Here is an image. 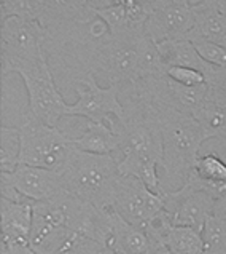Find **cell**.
Masks as SVG:
<instances>
[{
  "label": "cell",
  "mask_w": 226,
  "mask_h": 254,
  "mask_svg": "<svg viewBox=\"0 0 226 254\" xmlns=\"http://www.w3.org/2000/svg\"><path fill=\"white\" fill-rule=\"evenodd\" d=\"M166 74L169 78H172L174 82H177L180 85L185 86H199L207 83L206 75L202 72L191 69V67H179V66H171L166 69Z\"/></svg>",
  "instance_id": "23"
},
{
  "label": "cell",
  "mask_w": 226,
  "mask_h": 254,
  "mask_svg": "<svg viewBox=\"0 0 226 254\" xmlns=\"http://www.w3.org/2000/svg\"><path fill=\"white\" fill-rule=\"evenodd\" d=\"M164 246L172 254H206L202 232L191 227L172 226Z\"/></svg>",
  "instance_id": "18"
},
{
  "label": "cell",
  "mask_w": 226,
  "mask_h": 254,
  "mask_svg": "<svg viewBox=\"0 0 226 254\" xmlns=\"http://www.w3.org/2000/svg\"><path fill=\"white\" fill-rule=\"evenodd\" d=\"M194 26L188 34V40H207L226 45V14L220 13L210 2L193 6Z\"/></svg>",
  "instance_id": "15"
},
{
  "label": "cell",
  "mask_w": 226,
  "mask_h": 254,
  "mask_svg": "<svg viewBox=\"0 0 226 254\" xmlns=\"http://www.w3.org/2000/svg\"><path fill=\"white\" fill-rule=\"evenodd\" d=\"M174 2H177V3H185L186 0H174ZM186 3H188V2H186Z\"/></svg>",
  "instance_id": "30"
},
{
  "label": "cell",
  "mask_w": 226,
  "mask_h": 254,
  "mask_svg": "<svg viewBox=\"0 0 226 254\" xmlns=\"http://www.w3.org/2000/svg\"><path fill=\"white\" fill-rule=\"evenodd\" d=\"M72 142L75 149L96 155H113L115 150H120V137L108 123L86 120L83 129Z\"/></svg>",
  "instance_id": "17"
},
{
  "label": "cell",
  "mask_w": 226,
  "mask_h": 254,
  "mask_svg": "<svg viewBox=\"0 0 226 254\" xmlns=\"http://www.w3.org/2000/svg\"><path fill=\"white\" fill-rule=\"evenodd\" d=\"M90 6L92 10H104V8H110V6L120 5L121 0H88Z\"/></svg>",
  "instance_id": "25"
},
{
  "label": "cell",
  "mask_w": 226,
  "mask_h": 254,
  "mask_svg": "<svg viewBox=\"0 0 226 254\" xmlns=\"http://www.w3.org/2000/svg\"><path fill=\"white\" fill-rule=\"evenodd\" d=\"M113 209L131 224L143 227L166 209L163 195L153 192L140 179L120 176L116 184Z\"/></svg>",
  "instance_id": "7"
},
{
  "label": "cell",
  "mask_w": 226,
  "mask_h": 254,
  "mask_svg": "<svg viewBox=\"0 0 226 254\" xmlns=\"http://www.w3.org/2000/svg\"><path fill=\"white\" fill-rule=\"evenodd\" d=\"M61 254H115V251L104 243L78 234Z\"/></svg>",
  "instance_id": "22"
},
{
  "label": "cell",
  "mask_w": 226,
  "mask_h": 254,
  "mask_svg": "<svg viewBox=\"0 0 226 254\" xmlns=\"http://www.w3.org/2000/svg\"><path fill=\"white\" fill-rule=\"evenodd\" d=\"M186 2L191 5V6H196V5H201L204 2H209V0H186Z\"/></svg>",
  "instance_id": "29"
},
{
  "label": "cell",
  "mask_w": 226,
  "mask_h": 254,
  "mask_svg": "<svg viewBox=\"0 0 226 254\" xmlns=\"http://www.w3.org/2000/svg\"><path fill=\"white\" fill-rule=\"evenodd\" d=\"M45 29L39 21L11 16L0 26V63L2 77L21 74L46 61Z\"/></svg>",
  "instance_id": "4"
},
{
  "label": "cell",
  "mask_w": 226,
  "mask_h": 254,
  "mask_svg": "<svg viewBox=\"0 0 226 254\" xmlns=\"http://www.w3.org/2000/svg\"><path fill=\"white\" fill-rule=\"evenodd\" d=\"M193 45L196 52L204 61L214 67L226 69V45H220V43L207 42V40H194Z\"/></svg>",
  "instance_id": "21"
},
{
  "label": "cell",
  "mask_w": 226,
  "mask_h": 254,
  "mask_svg": "<svg viewBox=\"0 0 226 254\" xmlns=\"http://www.w3.org/2000/svg\"><path fill=\"white\" fill-rule=\"evenodd\" d=\"M3 173V171H2ZM14 189L29 201L51 200L65 192L61 173L39 166L19 165L13 173H5Z\"/></svg>",
  "instance_id": "10"
},
{
  "label": "cell",
  "mask_w": 226,
  "mask_h": 254,
  "mask_svg": "<svg viewBox=\"0 0 226 254\" xmlns=\"http://www.w3.org/2000/svg\"><path fill=\"white\" fill-rule=\"evenodd\" d=\"M206 80H207L209 86H212V88H215V90H220V91L226 93V69L215 67L207 75Z\"/></svg>",
  "instance_id": "24"
},
{
  "label": "cell",
  "mask_w": 226,
  "mask_h": 254,
  "mask_svg": "<svg viewBox=\"0 0 226 254\" xmlns=\"http://www.w3.org/2000/svg\"><path fill=\"white\" fill-rule=\"evenodd\" d=\"M193 26V6L186 2H172L150 14L145 23V32L155 43H161L166 40L186 39Z\"/></svg>",
  "instance_id": "9"
},
{
  "label": "cell",
  "mask_w": 226,
  "mask_h": 254,
  "mask_svg": "<svg viewBox=\"0 0 226 254\" xmlns=\"http://www.w3.org/2000/svg\"><path fill=\"white\" fill-rule=\"evenodd\" d=\"M61 176L65 192L100 209L113 208L116 184L121 176L115 155L88 154L74 147Z\"/></svg>",
  "instance_id": "2"
},
{
  "label": "cell",
  "mask_w": 226,
  "mask_h": 254,
  "mask_svg": "<svg viewBox=\"0 0 226 254\" xmlns=\"http://www.w3.org/2000/svg\"><path fill=\"white\" fill-rule=\"evenodd\" d=\"M32 201L0 200L2 216V248H31V230L34 217Z\"/></svg>",
  "instance_id": "11"
},
{
  "label": "cell",
  "mask_w": 226,
  "mask_h": 254,
  "mask_svg": "<svg viewBox=\"0 0 226 254\" xmlns=\"http://www.w3.org/2000/svg\"><path fill=\"white\" fill-rule=\"evenodd\" d=\"M19 129L11 125H2L0 128V170L3 173H13L19 166Z\"/></svg>",
  "instance_id": "19"
},
{
  "label": "cell",
  "mask_w": 226,
  "mask_h": 254,
  "mask_svg": "<svg viewBox=\"0 0 226 254\" xmlns=\"http://www.w3.org/2000/svg\"><path fill=\"white\" fill-rule=\"evenodd\" d=\"M78 99L67 106L65 117H80L94 123H108L113 117H125V106L120 99V86H100L94 75L78 80L74 86Z\"/></svg>",
  "instance_id": "6"
},
{
  "label": "cell",
  "mask_w": 226,
  "mask_h": 254,
  "mask_svg": "<svg viewBox=\"0 0 226 254\" xmlns=\"http://www.w3.org/2000/svg\"><path fill=\"white\" fill-rule=\"evenodd\" d=\"M209 2H210V5H214L220 13L226 14V0H209Z\"/></svg>",
  "instance_id": "27"
},
{
  "label": "cell",
  "mask_w": 226,
  "mask_h": 254,
  "mask_svg": "<svg viewBox=\"0 0 226 254\" xmlns=\"http://www.w3.org/2000/svg\"><path fill=\"white\" fill-rule=\"evenodd\" d=\"M27 91V107L35 117L49 127H59L65 119L67 103L56 83L48 60L18 74Z\"/></svg>",
  "instance_id": "5"
},
{
  "label": "cell",
  "mask_w": 226,
  "mask_h": 254,
  "mask_svg": "<svg viewBox=\"0 0 226 254\" xmlns=\"http://www.w3.org/2000/svg\"><path fill=\"white\" fill-rule=\"evenodd\" d=\"M151 106L158 114L163 133V190H177L185 184V181L194 170L201 146L210 137L193 115L180 112L169 106Z\"/></svg>",
  "instance_id": "1"
},
{
  "label": "cell",
  "mask_w": 226,
  "mask_h": 254,
  "mask_svg": "<svg viewBox=\"0 0 226 254\" xmlns=\"http://www.w3.org/2000/svg\"><path fill=\"white\" fill-rule=\"evenodd\" d=\"M150 254H172V253L167 250L166 246H159V248H155Z\"/></svg>",
  "instance_id": "28"
},
{
  "label": "cell",
  "mask_w": 226,
  "mask_h": 254,
  "mask_svg": "<svg viewBox=\"0 0 226 254\" xmlns=\"http://www.w3.org/2000/svg\"><path fill=\"white\" fill-rule=\"evenodd\" d=\"M46 0H0V16L2 19L18 16L23 19L40 21L45 11Z\"/></svg>",
  "instance_id": "20"
},
{
  "label": "cell",
  "mask_w": 226,
  "mask_h": 254,
  "mask_svg": "<svg viewBox=\"0 0 226 254\" xmlns=\"http://www.w3.org/2000/svg\"><path fill=\"white\" fill-rule=\"evenodd\" d=\"M163 198L174 226L202 232L207 221L214 216L215 197L204 190H196L188 184H183L177 190L164 192Z\"/></svg>",
  "instance_id": "8"
},
{
  "label": "cell",
  "mask_w": 226,
  "mask_h": 254,
  "mask_svg": "<svg viewBox=\"0 0 226 254\" xmlns=\"http://www.w3.org/2000/svg\"><path fill=\"white\" fill-rule=\"evenodd\" d=\"M214 216L222 217V219H226V193L218 197L215 200V206H214Z\"/></svg>",
  "instance_id": "26"
},
{
  "label": "cell",
  "mask_w": 226,
  "mask_h": 254,
  "mask_svg": "<svg viewBox=\"0 0 226 254\" xmlns=\"http://www.w3.org/2000/svg\"><path fill=\"white\" fill-rule=\"evenodd\" d=\"M108 248H112L115 254H150L151 242L140 226L128 222L113 209L112 237Z\"/></svg>",
  "instance_id": "14"
},
{
  "label": "cell",
  "mask_w": 226,
  "mask_h": 254,
  "mask_svg": "<svg viewBox=\"0 0 226 254\" xmlns=\"http://www.w3.org/2000/svg\"><path fill=\"white\" fill-rule=\"evenodd\" d=\"M27 254H37V253H34V251H32V250H31V251H29V253H27Z\"/></svg>",
  "instance_id": "31"
},
{
  "label": "cell",
  "mask_w": 226,
  "mask_h": 254,
  "mask_svg": "<svg viewBox=\"0 0 226 254\" xmlns=\"http://www.w3.org/2000/svg\"><path fill=\"white\" fill-rule=\"evenodd\" d=\"M96 16L88 0H46L45 11H43L39 23L45 31L57 29L62 26L83 23Z\"/></svg>",
  "instance_id": "13"
},
{
  "label": "cell",
  "mask_w": 226,
  "mask_h": 254,
  "mask_svg": "<svg viewBox=\"0 0 226 254\" xmlns=\"http://www.w3.org/2000/svg\"><path fill=\"white\" fill-rule=\"evenodd\" d=\"M14 127L19 129V165L39 166L61 173L74 149L72 137L61 127H49L29 111L19 115Z\"/></svg>",
  "instance_id": "3"
},
{
  "label": "cell",
  "mask_w": 226,
  "mask_h": 254,
  "mask_svg": "<svg viewBox=\"0 0 226 254\" xmlns=\"http://www.w3.org/2000/svg\"><path fill=\"white\" fill-rule=\"evenodd\" d=\"M196 190L210 193L215 200L226 193V160L215 152L199 155L194 170L185 181Z\"/></svg>",
  "instance_id": "12"
},
{
  "label": "cell",
  "mask_w": 226,
  "mask_h": 254,
  "mask_svg": "<svg viewBox=\"0 0 226 254\" xmlns=\"http://www.w3.org/2000/svg\"><path fill=\"white\" fill-rule=\"evenodd\" d=\"M159 58L166 67L171 66H179V67H191L202 72L204 75H207L212 72L215 67L207 64L206 61L199 56L196 52L191 40L188 39H180V40H166L161 43H156ZM207 82V80H206Z\"/></svg>",
  "instance_id": "16"
}]
</instances>
